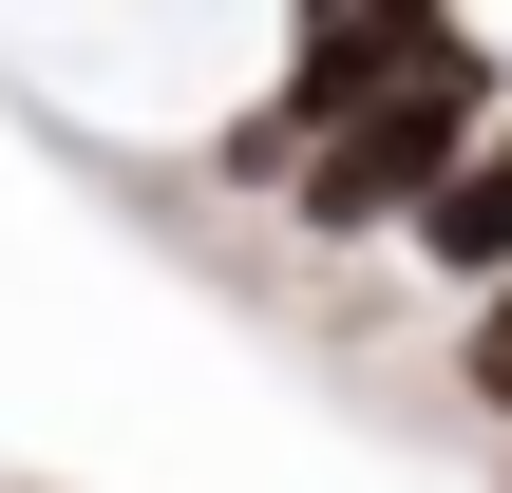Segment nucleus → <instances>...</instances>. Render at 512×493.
I'll return each instance as SVG.
<instances>
[{
	"label": "nucleus",
	"instance_id": "7ed1b4c3",
	"mask_svg": "<svg viewBox=\"0 0 512 493\" xmlns=\"http://www.w3.org/2000/svg\"><path fill=\"white\" fill-rule=\"evenodd\" d=\"M456 380H475V399H494V418H512V285H494V304H475V323H456Z\"/></svg>",
	"mask_w": 512,
	"mask_h": 493
},
{
	"label": "nucleus",
	"instance_id": "f03ea898",
	"mask_svg": "<svg viewBox=\"0 0 512 493\" xmlns=\"http://www.w3.org/2000/svg\"><path fill=\"white\" fill-rule=\"evenodd\" d=\"M418 247H437V285H475V304L512 285V114L475 133V152H456V190L418 209Z\"/></svg>",
	"mask_w": 512,
	"mask_h": 493
},
{
	"label": "nucleus",
	"instance_id": "f257e3e1",
	"mask_svg": "<svg viewBox=\"0 0 512 493\" xmlns=\"http://www.w3.org/2000/svg\"><path fill=\"white\" fill-rule=\"evenodd\" d=\"M475 133H494V38L456 19L418 76H380V95H361V114L304 152V190H285V209H304L323 247H361V228H418V209L456 190V152H475Z\"/></svg>",
	"mask_w": 512,
	"mask_h": 493
}]
</instances>
